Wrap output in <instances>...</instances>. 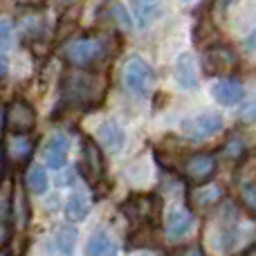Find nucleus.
<instances>
[{
	"label": "nucleus",
	"instance_id": "obj_1",
	"mask_svg": "<svg viewBox=\"0 0 256 256\" xmlns=\"http://www.w3.org/2000/svg\"><path fill=\"white\" fill-rule=\"evenodd\" d=\"M122 79H124L128 92L137 94V97H146L155 86V72L140 54H130L122 68Z\"/></svg>",
	"mask_w": 256,
	"mask_h": 256
},
{
	"label": "nucleus",
	"instance_id": "obj_2",
	"mask_svg": "<svg viewBox=\"0 0 256 256\" xmlns=\"http://www.w3.org/2000/svg\"><path fill=\"white\" fill-rule=\"evenodd\" d=\"M225 128V120L218 112H200L196 117L182 122V130L189 140H209V137L218 135Z\"/></svg>",
	"mask_w": 256,
	"mask_h": 256
},
{
	"label": "nucleus",
	"instance_id": "obj_3",
	"mask_svg": "<svg viewBox=\"0 0 256 256\" xmlns=\"http://www.w3.org/2000/svg\"><path fill=\"white\" fill-rule=\"evenodd\" d=\"M63 54H66V58L72 63V66H79V68L90 66V63H94L97 58H102L104 40H99V38H76V40H72L70 45H66Z\"/></svg>",
	"mask_w": 256,
	"mask_h": 256
},
{
	"label": "nucleus",
	"instance_id": "obj_4",
	"mask_svg": "<svg viewBox=\"0 0 256 256\" xmlns=\"http://www.w3.org/2000/svg\"><path fill=\"white\" fill-rule=\"evenodd\" d=\"M68 155H70V137L61 130L50 132V137L43 144V160L48 168H54V171L66 168Z\"/></svg>",
	"mask_w": 256,
	"mask_h": 256
},
{
	"label": "nucleus",
	"instance_id": "obj_5",
	"mask_svg": "<svg viewBox=\"0 0 256 256\" xmlns=\"http://www.w3.org/2000/svg\"><path fill=\"white\" fill-rule=\"evenodd\" d=\"M204 70L209 72V74H222V72H230L236 68V63H238V56H236V52L230 48V45H212V48L204 52Z\"/></svg>",
	"mask_w": 256,
	"mask_h": 256
},
{
	"label": "nucleus",
	"instance_id": "obj_6",
	"mask_svg": "<svg viewBox=\"0 0 256 256\" xmlns=\"http://www.w3.org/2000/svg\"><path fill=\"white\" fill-rule=\"evenodd\" d=\"M194 222H196V216H194V212H191V209H186V207L171 209V212H168V216H166V236L171 240L184 238V236L191 232Z\"/></svg>",
	"mask_w": 256,
	"mask_h": 256
},
{
	"label": "nucleus",
	"instance_id": "obj_7",
	"mask_svg": "<svg viewBox=\"0 0 256 256\" xmlns=\"http://www.w3.org/2000/svg\"><path fill=\"white\" fill-rule=\"evenodd\" d=\"M97 140H99V144L104 146V148H108L110 153H122V148L126 146V132H124V128H122L117 122H112V120H106V122H102V124L97 126Z\"/></svg>",
	"mask_w": 256,
	"mask_h": 256
},
{
	"label": "nucleus",
	"instance_id": "obj_8",
	"mask_svg": "<svg viewBox=\"0 0 256 256\" xmlns=\"http://www.w3.org/2000/svg\"><path fill=\"white\" fill-rule=\"evenodd\" d=\"M212 94L220 106H236V104L243 102L245 97V88L238 79H220L212 86Z\"/></svg>",
	"mask_w": 256,
	"mask_h": 256
},
{
	"label": "nucleus",
	"instance_id": "obj_9",
	"mask_svg": "<svg viewBox=\"0 0 256 256\" xmlns=\"http://www.w3.org/2000/svg\"><path fill=\"white\" fill-rule=\"evenodd\" d=\"M214 171H216V158L212 153H196L184 164V173L194 182L207 180V178L214 176Z\"/></svg>",
	"mask_w": 256,
	"mask_h": 256
},
{
	"label": "nucleus",
	"instance_id": "obj_10",
	"mask_svg": "<svg viewBox=\"0 0 256 256\" xmlns=\"http://www.w3.org/2000/svg\"><path fill=\"white\" fill-rule=\"evenodd\" d=\"M176 81H178V86L184 88V90L198 88V70H196L194 54L184 52V54L178 56V61H176Z\"/></svg>",
	"mask_w": 256,
	"mask_h": 256
},
{
	"label": "nucleus",
	"instance_id": "obj_11",
	"mask_svg": "<svg viewBox=\"0 0 256 256\" xmlns=\"http://www.w3.org/2000/svg\"><path fill=\"white\" fill-rule=\"evenodd\" d=\"M117 252L120 248L106 230H94L86 243V256H117Z\"/></svg>",
	"mask_w": 256,
	"mask_h": 256
},
{
	"label": "nucleus",
	"instance_id": "obj_12",
	"mask_svg": "<svg viewBox=\"0 0 256 256\" xmlns=\"http://www.w3.org/2000/svg\"><path fill=\"white\" fill-rule=\"evenodd\" d=\"M76 243H79V232H76V227L61 225L56 232H54L52 245H54L56 256H74Z\"/></svg>",
	"mask_w": 256,
	"mask_h": 256
},
{
	"label": "nucleus",
	"instance_id": "obj_13",
	"mask_svg": "<svg viewBox=\"0 0 256 256\" xmlns=\"http://www.w3.org/2000/svg\"><path fill=\"white\" fill-rule=\"evenodd\" d=\"M34 110H32L27 104H12L7 110V126L12 128V130H18V132H25L27 128L34 126Z\"/></svg>",
	"mask_w": 256,
	"mask_h": 256
},
{
	"label": "nucleus",
	"instance_id": "obj_14",
	"mask_svg": "<svg viewBox=\"0 0 256 256\" xmlns=\"http://www.w3.org/2000/svg\"><path fill=\"white\" fill-rule=\"evenodd\" d=\"M128 9H130V14H132V18H135L137 27H140V30H146V27H150L160 18L162 4L140 0V2H130V4H128Z\"/></svg>",
	"mask_w": 256,
	"mask_h": 256
},
{
	"label": "nucleus",
	"instance_id": "obj_15",
	"mask_svg": "<svg viewBox=\"0 0 256 256\" xmlns=\"http://www.w3.org/2000/svg\"><path fill=\"white\" fill-rule=\"evenodd\" d=\"M90 209H92L90 196L84 194V191H74L66 202V218L70 222H84L88 218Z\"/></svg>",
	"mask_w": 256,
	"mask_h": 256
},
{
	"label": "nucleus",
	"instance_id": "obj_16",
	"mask_svg": "<svg viewBox=\"0 0 256 256\" xmlns=\"http://www.w3.org/2000/svg\"><path fill=\"white\" fill-rule=\"evenodd\" d=\"M84 158H86V166H88L90 176L92 178H102L104 173V155L99 150V146L92 140L84 142Z\"/></svg>",
	"mask_w": 256,
	"mask_h": 256
},
{
	"label": "nucleus",
	"instance_id": "obj_17",
	"mask_svg": "<svg viewBox=\"0 0 256 256\" xmlns=\"http://www.w3.org/2000/svg\"><path fill=\"white\" fill-rule=\"evenodd\" d=\"M27 189L34 196H45L50 191V178L43 166L34 164V166L27 171Z\"/></svg>",
	"mask_w": 256,
	"mask_h": 256
},
{
	"label": "nucleus",
	"instance_id": "obj_18",
	"mask_svg": "<svg viewBox=\"0 0 256 256\" xmlns=\"http://www.w3.org/2000/svg\"><path fill=\"white\" fill-rule=\"evenodd\" d=\"M124 209H126L128 218L144 222V220H148V218L153 216V212H155V202H153L150 198H132Z\"/></svg>",
	"mask_w": 256,
	"mask_h": 256
},
{
	"label": "nucleus",
	"instance_id": "obj_19",
	"mask_svg": "<svg viewBox=\"0 0 256 256\" xmlns=\"http://www.w3.org/2000/svg\"><path fill=\"white\" fill-rule=\"evenodd\" d=\"M220 200V189L216 184H207L202 189H196L191 196V202L196 207H209V204H216Z\"/></svg>",
	"mask_w": 256,
	"mask_h": 256
},
{
	"label": "nucleus",
	"instance_id": "obj_20",
	"mask_svg": "<svg viewBox=\"0 0 256 256\" xmlns=\"http://www.w3.org/2000/svg\"><path fill=\"white\" fill-rule=\"evenodd\" d=\"M16 45V27L9 18H0V50H12Z\"/></svg>",
	"mask_w": 256,
	"mask_h": 256
},
{
	"label": "nucleus",
	"instance_id": "obj_21",
	"mask_svg": "<svg viewBox=\"0 0 256 256\" xmlns=\"http://www.w3.org/2000/svg\"><path fill=\"white\" fill-rule=\"evenodd\" d=\"M30 150H32V142L27 140V137L18 135V137L9 140V155H12L14 160H22L25 155H30Z\"/></svg>",
	"mask_w": 256,
	"mask_h": 256
},
{
	"label": "nucleus",
	"instance_id": "obj_22",
	"mask_svg": "<svg viewBox=\"0 0 256 256\" xmlns=\"http://www.w3.org/2000/svg\"><path fill=\"white\" fill-rule=\"evenodd\" d=\"M240 198L248 204V209H252L256 214V182H245V184L240 186Z\"/></svg>",
	"mask_w": 256,
	"mask_h": 256
},
{
	"label": "nucleus",
	"instance_id": "obj_23",
	"mask_svg": "<svg viewBox=\"0 0 256 256\" xmlns=\"http://www.w3.org/2000/svg\"><path fill=\"white\" fill-rule=\"evenodd\" d=\"M112 12H115V18H117V22H120L124 30H130V25H132V20H130V16H128V12H126V4H112Z\"/></svg>",
	"mask_w": 256,
	"mask_h": 256
},
{
	"label": "nucleus",
	"instance_id": "obj_24",
	"mask_svg": "<svg viewBox=\"0 0 256 256\" xmlns=\"http://www.w3.org/2000/svg\"><path fill=\"white\" fill-rule=\"evenodd\" d=\"M7 72H9V58L4 56L2 52H0V79H2V76L7 74Z\"/></svg>",
	"mask_w": 256,
	"mask_h": 256
},
{
	"label": "nucleus",
	"instance_id": "obj_25",
	"mask_svg": "<svg viewBox=\"0 0 256 256\" xmlns=\"http://www.w3.org/2000/svg\"><path fill=\"white\" fill-rule=\"evenodd\" d=\"M245 48H248V50H252V52H256V30H254L252 34L248 36V38H245Z\"/></svg>",
	"mask_w": 256,
	"mask_h": 256
},
{
	"label": "nucleus",
	"instance_id": "obj_26",
	"mask_svg": "<svg viewBox=\"0 0 256 256\" xmlns=\"http://www.w3.org/2000/svg\"><path fill=\"white\" fill-rule=\"evenodd\" d=\"M178 256H202V254L198 252V248H184Z\"/></svg>",
	"mask_w": 256,
	"mask_h": 256
},
{
	"label": "nucleus",
	"instance_id": "obj_27",
	"mask_svg": "<svg viewBox=\"0 0 256 256\" xmlns=\"http://www.w3.org/2000/svg\"><path fill=\"white\" fill-rule=\"evenodd\" d=\"M7 238H9V230H7V225H2V222H0V245H2Z\"/></svg>",
	"mask_w": 256,
	"mask_h": 256
},
{
	"label": "nucleus",
	"instance_id": "obj_28",
	"mask_svg": "<svg viewBox=\"0 0 256 256\" xmlns=\"http://www.w3.org/2000/svg\"><path fill=\"white\" fill-rule=\"evenodd\" d=\"M2 122H4V112L0 110V132H2Z\"/></svg>",
	"mask_w": 256,
	"mask_h": 256
},
{
	"label": "nucleus",
	"instance_id": "obj_29",
	"mask_svg": "<svg viewBox=\"0 0 256 256\" xmlns=\"http://www.w3.org/2000/svg\"><path fill=\"white\" fill-rule=\"evenodd\" d=\"M248 256H256V252H252V254H248Z\"/></svg>",
	"mask_w": 256,
	"mask_h": 256
},
{
	"label": "nucleus",
	"instance_id": "obj_30",
	"mask_svg": "<svg viewBox=\"0 0 256 256\" xmlns=\"http://www.w3.org/2000/svg\"><path fill=\"white\" fill-rule=\"evenodd\" d=\"M0 256H7V254H2V252H0Z\"/></svg>",
	"mask_w": 256,
	"mask_h": 256
}]
</instances>
